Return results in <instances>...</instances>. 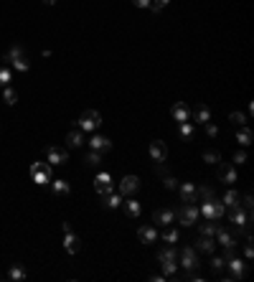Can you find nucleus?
<instances>
[{
    "instance_id": "nucleus-14",
    "label": "nucleus",
    "mask_w": 254,
    "mask_h": 282,
    "mask_svg": "<svg viewBox=\"0 0 254 282\" xmlns=\"http://www.w3.org/2000/svg\"><path fill=\"white\" fill-rule=\"evenodd\" d=\"M89 145H92V150H97V153H109V150H112V140L104 138V135H97V132H94V138L89 140Z\"/></svg>"
},
{
    "instance_id": "nucleus-7",
    "label": "nucleus",
    "mask_w": 254,
    "mask_h": 282,
    "mask_svg": "<svg viewBox=\"0 0 254 282\" xmlns=\"http://www.w3.org/2000/svg\"><path fill=\"white\" fill-rule=\"evenodd\" d=\"M216 165H219V183L234 186L237 180H239V176H237V168L231 165V163H221V160H219Z\"/></svg>"
},
{
    "instance_id": "nucleus-1",
    "label": "nucleus",
    "mask_w": 254,
    "mask_h": 282,
    "mask_svg": "<svg viewBox=\"0 0 254 282\" xmlns=\"http://www.w3.org/2000/svg\"><path fill=\"white\" fill-rule=\"evenodd\" d=\"M198 211H201V216H203L206 221H221V216L226 213V206H224L221 201H219V198L214 196V198L203 201V204H201V209H198Z\"/></svg>"
},
{
    "instance_id": "nucleus-26",
    "label": "nucleus",
    "mask_w": 254,
    "mask_h": 282,
    "mask_svg": "<svg viewBox=\"0 0 254 282\" xmlns=\"http://www.w3.org/2000/svg\"><path fill=\"white\" fill-rule=\"evenodd\" d=\"M193 120L198 122V125H206V122L211 120V112H208V107H203V105L196 107V109H193Z\"/></svg>"
},
{
    "instance_id": "nucleus-25",
    "label": "nucleus",
    "mask_w": 254,
    "mask_h": 282,
    "mask_svg": "<svg viewBox=\"0 0 254 282\" xmlns=\"http://www.w3.org/2000/svg\"><path fill=\"white\" fill-rule=\"evenodd\" d=\"M51 191H53V196H69V183L66 180H61V178H56V180H51Z\"/></svg>"
},
{
    "instance_id": "nucleus-35",
    "label": "nucleus",
    "mask_w": 254,
    "mask_h": 282,
    "mask_svg": "<svg viewBox=\"0 0 254 282\" xmlns=\"http://www.w3.org/2000/svg\"><path fill=\"white\" fill-rule=\"evenodd\" d=\"M3 97H5V102H8L10 107H13V105L18 102V92H16L13 87H5V94H3Z\"/></svg>"
},
{
    "instance_id": "nucleus-24",
    "label": "nucleus",
    "mask_w": 254,
    "mask_h": 282,
    "mask_svg": "<svg viewBox=\"0 0 254 282\" xmlns=\"http://www.w3.org/2000/svg\"><path fill=\"white\" fill-rule=\"evenodd\" d=\"M8 277L13 280V282H23V280L28 277V272H26V267H23V264H13V267L8 269Z\"/></svg>"
},
{
    "instance_id": "nucleus-10",
    "label": "nucleus",
    "mask_w": 254,
    "mask_h": 282,
    "mask_svg": "<svg viewBox=\"0 0 254 282\" xmlns=\"http://www.w3.org/2000/svg\"><path fill=\"white\" fill-rule=\"evenodd\" d=\"M226 267L231 269V272L226 275V280H241L247 275V264L241 262L239 257H231V259H226Z\"/></svg>"
},
{
    "instance_id": "nucleus-31",
    "label": "nucleus",
    "mask_w": 254,
    "mask_h": 282,
    "mask_svg": "<svg viewBox=\"0 0 254 282\" xmlns=\"http://www.w3.org/2000/svg\"><path fill=\"white\" fill-rule=\"evenodd\" d=\"M178 135L183 140H191L193 138V125L191 122H178Z\"/></svg>"
},
{
    "instance_id": "nucleus-32",
    "label": "nucleus",
    "mask_w": 254,
    "mask_h": 282,
    "mask_svg": "<svg viewBox=\"0 0 254 282\" xmlns=\"http://www.w3.org/2000/svg\"><path fill=\"white\" fill-rule=\"evenodd\" d=\"M84 163L89 165V168H97L99 163H102V153H97V150H92V153H86V158H84Z\"/></svg>"
},
{
    "instance_id": "nucleus-22",
    "label": "nucleus",
    "mask_w": 254,
    "mask_h": 282,
    "mask_svg": "<svg viewBox=\"0 0 254 282\" xmlns=\"http://www.w3.org/2000/svg\"><path fill=\"white\" fill-rule=\"evenodd\" d=\"M82 145H84V135L79 130H71L69 135H66V148L76 150V148H82Z\"/></svg>"
},
{
    "instance_id": "nucleus-4",
    "label": "nucleus",
    "mask_w": 254,
    "mask_h": 282,
    "mask_svg": "<svg viewBox=\"0 0 254 282\" xmlns=\"http://www.w3.org/2000/svg\"><path fill=\"white\" fill-rule=\"evenodd\" d=\"M198 216H201V211H198L196 204H183L178 211H175V219H178L183 227H193V224H198Z\"/></svg>"
},
{
    "instance_id": "nucleus-18",
    "label": "nucleus",
    "mask_w": 254,
    "mask_h": 282,
    "mask_svg": "<svg viewBox=\"0 0 254 282\" xmlns=\"http://www.w3.org/2000/svg\"><path fill=\"white\" fill-rule=\"evenodd\" d=\"M178 191H181V201H183V204H196V201H198L196 186H193V183H181Z\"/></svg>"
},
{
    "instance_id": "nucleus-16",
    "label": "nucleus",
    "mask_w": 254,
    "mask_h": 282,
    "mask_svg": "<svg viewBox=\"0 0 254 282\" xmlns=\"http://www.w3.org/2000/svg\"><path fill=\"white\" fill-rule=\"evenodd\" d=\"M137 188H140V178H137V176H125L122 183H119V191H122L125 196L137 194Z\"/></svg>"
},
{
    "instance_id": "nucleus-39",
    "label": "nucleus",
    "mask_w": 254,
    "mask_h": 282,
    "mask_svg": "<svg viewBox=\"0 0 254 282\" xmlns=\"http://www.w3.org/2000/svg\"><path fill=\"white\" fill-rule=\"evenodd\" d=\"M224 267H226V259H224V257H214V259H211V269H214L216 275L221 272Z\"/></svg>"
},
{
    "instance_id": "nucleus-28",
    "label": "nucleus",
    "mask_w": 254,
    "mask_h": 282,
    "mask_svg": "<svg viewBox=\"0 0 254 282\" xmlns=\"http://www.w3.org/2000/svg\"><path fill=\"white\" fill-rule=\"evenodd\" d=\"M219 229V221H203L201 227H198V231H201V236H214Z\"/></svg>"
},
{
    "instance_id": "nucleus-46",
    "label": "nucleus",
    "mask_w": 254,
    "mask_h": 282,
    "mask_svg": "<svg viewBox=\"0 0 254 282\" xmlns=\"http://www.w3.org/2000/svg\"><path fill=\"white\" fill-rule=\"evenodd\" d=\"M155 173H158V176H168V168L163 165V160H158V163H155Z\"/></svg>"
},
{
    "instance_id": "nucleus-49",
    "label": "nucleus",
    "mask_w": 254,
    "mask_h": 282,
    "mask_svg": "<svg viewBox=\"0 0 254 282\" xmlns=\"http://www.w3.org/2000/svg\"><path fill=\"white\" fill-rule=\"evenodd\" d=\"M43 3H46V5H53V3H56V0H43Z\"/></svg>"
},
{
    "instance_id": "nucleus-12",
    "label": "nucleus",
    "mask_w": 254,
    "mask_h": 282,
    "mask_svg": "<svg viewBox=\"0 0 254 282\" xmlns=\"http://www.w3.org/2000/svg\"><path fill=\"white\" fill-rule=\"evenodd\" d=\"M46 160H49L51 165H64L66 160H69V153H66L64 148L51 145V148H46Z\"/></svg>"
},
{
    "instance_id": "nucleus-42",
    "label": "nucleus",
    "mask_w": 254,
    "mask_h": 282,
    "mask_svg": "<svg viewBox=\"0 0 254 282\" xmlns=\"http://www.w3.org/2000/svg\"><path fill=\"white\" fill-rule=\"evenodd\" d=\"M168 3H170V0H150V8H152V13H160Z\"/></svg>"
},
{
    "instance_id": "nucleus-40",
    "label": "nucleus",
    "mask_w": 254,
    "mask_h": 282,
    "mask_svg": "<svg viewBox=\"0 0 254 282\" xmlns=\"http://www.w3.org/2000/svg\"><path fill=\"white\" fill-rule=\"evenodd\" d=\"M196 196H201L203 201H208V198H214V188H211V186H203V188L196 191Z\"/></svg>"
},
{
    "instance_id": "nucleus-19",
    "label": "nucleus",
    "mask_w": 254,
    "mask_h": 282,
    "mask_svg": "<svg viewBox=\"0 0 254 282\" xmlns=\"http://www.w3.org/2000/svg\"><path fill=\"white\" fill-rule=\"evenodd\" d=\"M64 249L69 252V254H76L82 249V242H79V236H76L74 231H66V236H64Z\"/></svg>"
},
{
    "instance_id": "nucleus-21",
    "label": "nucleus",
    "mask_w": 254,
    "mask_h": 282,
    "mask_svg": "<svg viewBox=\"0 0 254 282\" xmlns=\"http://www.w3.org/2000/svg\"><path fill=\"white\" fill-rule=\"evenodd\" d=\"M170 115H173V120L175 122H188V107H186L183 102H175L173 107H170Z\"/></svg>"
},
{
    "instance_id": "nucleus-47",
    "label": "nucleus",
    "mask_w": 254,
    "mask_h": 282,
    "mask_svg": "<svg viewBox=\"0 0 254 282\" xmlns=\"http://www.w3.org/2000/svg\"><path fill=\"white\" fill-rule=\"evenodd\" d=\"M244 254H247V259H252V254H254V247H252V239L247 236V247H244Z\"/></svg>"
},
{
    "instance_id": "nucleus-36",
    "label": "nucleus",
    "mask_w": 254,
    "mask_h": 282,
    "mask_svg": "<svg viewBox=\"0 0 254 282\" xmlns=\"http://www.w3.org/2000/svg\"><path fill=\"white\" fill-rule=\"evenodd\" d=\"M219 160H221V155H219V153H214V150H206V153H203V163H208V165H216Z\"/></svg>"
},
{
    "instance_id": "nucleus-27",
    "label": "nucleus",
    "mask_w": 254,
    "mask_h": 282,
    "mask_svg": "<svg viewBox=\"0 0 254 282\" xmlns=\"http://www.w3.org/2000/svg\"><path fill=\"white\" fill-rule=\"evenodd\" d=\"M158 259H160V264H165V262H175V259H178V252H175L173 247H165V249L158 252Z\"/></svg>"
},
{
    "instance_id": "nucleus-48",
    "label": "nucleus",
    "mask_w": 254,
    "mask_h": 282,
    "mask_svg": "<svg viewBox=\"0 0 254 282\" xmlns=\"http://www.w3.org/2000/svg\"><path fill=\"white\" fill-rule=\"evenodd\" d=\"M132 5H137V8H150V0H132Z\"/></svg>"
},
{
    "instance_id": "nucleus-9",
    "label": "nucleus",
    "mask_w": 254,
    "mask_h": 282,
    "mask_svg": "<svg viewBox=\"0 0 254 282\" xmlns=\"http://www.w3.org/2000/svg\"><path fill=\"white\" fill-rule=\"evenodd\" d=\"M152 224H158V227L175 224V209H155L152 211Z\"/></svg>"
},
{
    "instance_id": "nucleus-2",
    "label": "nucleus",
    "mask_w": 254,
    "mask_h": 282,
    "mask_svg": "<svg viewBox=\"0 0 254 282\" xmlns=\"http://www.w3.org/2000/svg\"><path fill=\"white\" fill-rule=\"evenodd\" d=\"M226 211H229V221L234 224V227H237L239 231H244V234L249 236V224H252V213H247V209H241L239 204H237V206H229Z\"/></svg>"
},
{
    "instance_id": "nucleus-5",
    "label": "nucleus",
    "mask_w": 254,
    "mask_h": 282,
    "mask_svg": "<svg viewBox=\"0 0 254 282\" xmlns=\"http://www.w3.org/2000/svg\"><path fill=\"white\" fill-rule=\"evenodd\" d=\"M99 125H102V115H99L97 109H86L82 112V117H79V127L86 130V132H97Z\"/></svg>"
},
{
    "instance_id": "nucleus-13",
    "label": "nucleus",
    "mask_w": 254,
    "mask_h": 282,
    "mask_svg": "<svg viewBox=\"0 0 254 282\" xmlns=\"http://www.w3.org/2000/svg\"><path fill=\"white\" fill-rule=\"evenodd\" d=\"M214 236H216V242L221 244L224 249H237V244H239V239H237V236H234V234H229V231H224L221 227L216 229V234H214Z\"/></svg>"
},
{
    "instance_id": "nucleus-30",
    "label": "nucleus",
    "mask_w": 254,
    "mask_h": 282,
    "mask_svg": "<svg viewBox=\"0 0 254 282\" xmlns=\"http://www.w3.org/2000/svg\"><path fill=\"white\" fill-rule=\"evenodd\" d=\"M122 204H125V213H127V216H140V204H137V201L135 198H130V201H122Z\"/></svg>"
},
{
    "instance_id": "nucleus-3",
    "label": "nucleus",
    "mask_w": 254,
    "mask_h": 282,
    "mask_svg": "<svg viewBox=\"0 0 254 282\" xmlns=\"http://www.w3.org/2000/svg\"><path fill=\"white\" fill-rule=\"evenodd\" d=\"M31 178L36 186H46L51 183V163L49 160H36L31 163Z\"/></svg>"
},
{
    "instance_id": "nucleus-34",
    "label": "nucleus",
    "mask_w": 254,
    "mask_h": 282,
    "mask_svg": "<svg viewBox=\"0 0 254 282\" xmlns=\"http://www.w3.org/2000/svg\"><path fill=\"white\" fill-rule=\"evenodd\" d=\"M175 272H178V259H175V262H165L163 264V275L165 277H173Z\"/></svg>"
},
{
    "instance_id": "nucleus-6",
    "label": "nucleus",
    "mask_w": 254,
    "mask_h": 282,
    "mask_svg": "<svg viewBox=\"0 0 254 282\" xmlns=\"http://www.w3.org/2000/svg\"><path fill=\"white\" fill-rule=\"evenodd\" d=\"M5 61H10L16 66V71H28L31 69V64H28V59H26V53H23V49L20 46H13L8 51V56H5Z\"/></svg>"
},
{
    "instance_id": "nucleus-8",
    "label": "nucleus",
    "mask_w": 254,
    "mask_h": 282,
    "mask_svg": "<svg viewBox=\"0 0 254 282\" xmlns=\"http://www.w3.org/2000/svg\"><path fill=\"white\" fill-rule=\"evenodd\" d=\"M112 188H115L112 176H109V173H97V178H94V191H97V196L112 194Z\"/></svg>"
},
{
    "instance_id": "nucleus-15",
    "label": "nucleus",
    "mask_w": 254,
    "mask_h": 282,
    "mask_svg": "<svg viewBox=\"0 0 254 282\" xmlns=\"http://www.w3.org/2000/svg\"><path fill=\"white\" fill-rule=\"evenodd\" d=\"M150 158H152V160H163L165 163V158H168V148H165V142L163 140H152L150 142Z\"/></svg>"
},
{
    "instance_id": "nucleus-44",
    "label": "nucleus",
    "mask_w": 254,
    "mask_h": 282,
    "mask_svg": "<svg viewBox=\"0 0 254 282\" xmlns=\"http://www.w3.org/2000/svg\"><path fill=\"white\" fill-rule=\"evenodd\" d=\"M165 188H168V191H178V180L170 178V176H165Z\"/></svg>"
},
{
    "instance_id": "nucleus-41",
    "label": "nucleus",
    "mask_w": 254,
    "mask_h": 282,
    "mask_svg": "<svg viewBox=\"0 0 254 282\" xmlns=\"http://www.w3.org/2000/svg\"><path fill=\"white\" fill-rule=\"evenodd\" d=\"M163 239L168 242V244H175V242H178V231H175V229H165L163 231Z\"/></svg>"
},
{
    "instance_id": "nucleus-23",
    "label": "nucleus",
    "mask_w": 254,
    "mask_h": 282,
    "mask_svg": "<svg viewBox=\"0 0 254 282\" xmlns=\"http://www.w3.org/2000/svg\"><path fill=\"white\" fill-rule=\"evenodd\" d=\"M252 140H254V132H252L247 125H241V127L237 130V142H239V145H252Z\"/></svg>"
},
{
    "instance_id": "nucleus-33",
    "label": "nucleus",
    "mask_w": 254,
    "mask_h": 282,
    "mask_svg": "<svg viewBox=\"0 0 254 282\" xmlns=\"http://www.w3.org/2000/svg\"><path fill=\"white\" fill-rule=\"evenodd\" d=\"M10 82H13V71L8 66H0V87H8Z\"/></svg>"
},
{
    "instance_id": "nucleus-17",
    "label": "nucleus",
    "mask_w": 254,
    "mask_h": 282,
    "mask_svg": "<svg viewBox=\"0 0 254 282\" xmlns=\"http://www.w3.org/2000/svg\"><path fill=\"white\" fill-rule=\"evenodd\" d=\"M137 236H140L142 244H155V242H158V229L148 224V227H140V229H137Z\"/></svg>"
},
{
    "instance_id": "nucleus-29",
    "label": "nucleus",
    "mask_w": 254,
    "mask_h": 282,
    "mask_svg": "<svg viewBox=\"0 0 254 282\" xmlns=\"http://www.w3.org/2000/svg\"><path fill=\"white\" fill-rule=\"evenodd\" d=\"M221 204H224L226 209H229V206H237V204H239V194H237L234 188H229L226 194H224V198H221Z\"/></svg>"
},
{
    "instance_id": "nucleus-37",
    "label": "nucleus",
    "mask_w": 254,
    "mask_h": 282,
    "mask_svg": "<svg viewBox=\"0 0 254 282\" xmlns=\"http://www.w3.org/2000/svg\"><path fill=\"white\" fill-rule=\"evenodd\" d=\"M229 120L234 122L237 127H241V125H247V115H241V112H231L229 115Z\"/></svg>"
},
{
    "instance_id": "nucleus-20",
    "label": "nucleus",
    "mask_w": 254,
    "mask_h": 282,
    "mask_svg": "<svg viewBox=\"0 0 254 282\" xmlns=\"http://www.w3.org/2000/svg\"><path fill=\"white\" fill-rule=\"evenodd\" d=\"M214 249H216L214 236H201V239L196 242V252H201V254H214Z\"/></svg>"
},
{
    "instance_id": "nucleus-11",
    "label": "nucleus",
    "mask_w": 254,
    "mask_h": 282,
    "mask_svg": "<svg viewBox=\"0 0 254 282\" xmlns=\"http://www.w3.org/2000/svg\"><path fill=\"white\" fill-rule=\"evenodd\" d=\"M181 267L198 269V252L193 249V247H183V249H181Z\"/></svg>"
},
{
    "instance_id": "nucleus-43",
    "label": "nucleus",
    "mask_w": 254,
    "mask_h": 282,
    "mask_svg": "<svg viewBox=\"0 0 254 282\" xmlns=\"http://www.w3.org/2000/svg\"><path fill=\"white\" fill-rule=\"evenodd\" d=\"M206 135H208V138H216V135H219V127L214 125V122H211V120H208V122H206Z\"/></svg>"
},
{
    "instance_id": "nucleus-45",
    "label": "nucleus",
    "mask_w": 254,
    "mask_h": 282,
    "mask_svg": "<svg viewBox=\"0 0 254 282\" xmlns=\"http://www.w3.org/2000/svg\"><path fill=\"white\" fill-rule=\"evenodd\" d=\"M234 163H239V165H244V163H247V153H244V150H239V153H234Z\"/></svg>"
},
{
    "instance_id": "nucleus-38",
    "label": "nucleus",
    "mask_w": 254,
    "mask_h": 282,
    "mask_svg": "<svg viewBox=\"0 0 254 282\" xmlns=\"http://www.w3.org/2000/svg\"><path fill=\"white\" fill-rule=\"evenodd\" d=\"M107 209H117V206H122V196H112V194H107Z\"/></svg>"
}]
</instances>
